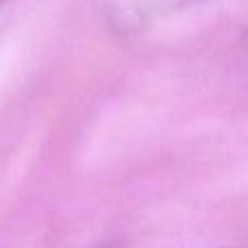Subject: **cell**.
I'll list each match as a JSON object with an SVG mask.
<instances>
[{"label": "cell", "mask_w": 248, "mask_h": 248, "mask_svg": "<svg viewBox=\"0 0 248 248\" xmlns=\"http://www.w3.org/2000/svg\"><path fill=\"white\" fill-rule=\"evenodd\" d=\"M96 248H118L116 244H100V246H96Z\"/></svg>", "instance_id": "obj_1"}, {"label": "cell", "mask_w": 248, "mask_h": 248, "mask_svg": "<svg viewBox=\"0 0 248 248\" xmlns=\"http://www.w3.org/2000/svg\"><path fill=\"white\" fill-rule=\"evenodd\" d=\"M0 2H2V0H0Z\"/></svg>", "instance_id": "obj_2"}]
</instances>
